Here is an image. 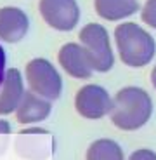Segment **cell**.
Listing matches in <instances>:
<instances>
[{
	"instance_id": "6da1fadb",
	"label": "cell",
	"mask_w": 156,
	"mask_h": 160,
	"mask_svg": "<svg viewBox=\"0 0 156 160\" xmlns=\"http://www.w3.org/2000/svg\"><path fill=\"white\" fill-rule=\"evenodd\" d=\"M153 99L142 87L128 85L116 92L111 110V122L121 131H137L153 117Z\"/></svg>"
},
{
	"instance_id": "7a4b0ae2",
	"label": "cell",
	"mask_w": 156,
	"mask_h": 160,
	"mask_svg": "<svg viewBox=\"0 0 156 160\" xmlns=\"http://www.w3.org/2000/svg\"><path fill=\"white\" fill-rule=\"evenodd\" d=\"M115 42L120 59L130 68H142L151 63L156 54V42L153 35L132 21H125L116 26Z\"/></svg>"
},
{
	"instance_id": "3957f363",
	"label": "cell",
	"mask_w": 156,
	"mask_h": 160,
	"mask_svg": "<svg viewBox=\"0 0 156 160\" xmlns=\"http://www.w3.org/2000/svg\"><path fill=\"white\" fill-rule=\"evenodd\" d=\"M78 40L85 47L94 72L106 73L115 66V52L111 49L109 33L99 23H88L78 33Z\"/></svg>"
},
{
	"instance_id": "277c9868",
	"label": "cell",
	"mask_w": 156,
	"mask_h": 160,
	"mask_svg": "<svg viewBox=\"0 0 156 160\" xmlns=\"http://www.w3.org/2000/svg\"><path fill=\"white\" fill-rule=\"evenodd\" d=\"M24 78L28 82L30 91L45 98L49 101H56L63 92V78L56 66L45 58H33L26 63Z\"/></svg>"
},
{
	"instance_id": "5b68a950",
	"label": "cell",
	"mask_w": 156,
	"mask_h": 160,
	"mask_svg": "<svg viewBox=\"0 0 156 160\" xmlns=\"http://www.w3.org/2000/svg\"><path fill=\"white\" fill-rule=\"evenodd\" d=\"M115 99H111L109 92L97 84H87L78 89L75 96V108L78 115L88 120H99L109 115L113 110Z\"/></svg>"
},
{
	"instance_id": "8992f818",
	"label": "cell",
	"mask_w": 156,
	"mask_h": 160,
	"mask_svg": "<svg viewBox=\"0 0 156 160\" xmlns=\"http://www.w3.org/2000/svg\"><path fill=\"white\" fill-rule=\"evenodd\" d=\"M42 19L57 32H71L80 21V5L76 0H40Z\"/></svg>"
},
{
	"instance_id": "52a82bcc",
	"label": "cell",
	"mask_w": 156,
	"mask_h": 160,
	"mask_svg": "<svg viewBox=\"0 0 156 160\" xmlns=\"http://www.w3.org/2000/svg\"><path fill=\"white\" fill-rule=\"evenodd\" d=\"M57 61H59L61 68L73 78L85 80V78H90L94 73L90 58H88L85 47L78 42L64 44L57 52Z\"/></svg>"
},
{
	"instance_id": "ba28073f",
	"label": "cell",
	"mask_w": 156,
	"mask_h": 160,
	"mask_svg": "<svg viewBox=\"0 0 156 160\" xmlns=\"http://www.w3.org/2000/svg\"><path fill=\"white\" fill-rule=\"evenodd\" d=\"M30 30L28 14L19 7L0 9V40L5 44H16L26 37Z\"/></svg>"
},
{
	"instance_id": "9c48e42d",
	"label": "cell",
	"mask_w": 156,
	"mask_h": 160,
	"mask_svg": "<svg viewBox=\"0 0 156 160\" xmlns=\"http://www.w3.org/2000/svg\"><path fill=\"white\" fill-rule=\"evenodd\" d=\"M24 80L17 68H9L0 87V115H11L24 98Z\"/></svg>"
},
{
	"instance_id": "30bf717a",
	"label": "cell",
	"mask_w": 156,
	"mask_h": 160,
	"mask_svg": "<svg viewBox=\"0 0 156 160\" xmlns=\"http://www.w3.org/2000/svg\"><path fill=\"white\" fill-rule=\"evenodd\" d=\"M50 112H52L50 101L35 94L33 91H28L24 92L23 101H21V104L16 110V120L23 125L36 124V122L49 118Z\"/></svg>"
},
{
	"instance_id": "8fae6325",
	"label": "cell",
	"mask_w": 156,
	"mask_h": 160,
	"mask_svg": "<svg viewBox=\"0 0 156 160\" xmlns=\"http://www.w3.org/2000/svg\"><path fill=\"white\" fill-rule=\"evenodd\" d=\"M97 16L106 21H120L139 11L137 0H94Z\"/></svg>"
},
{
	"instance_id": "7c38bea8",
	"label": "cell",
	"mask_w": 156,
	"mask_h": 160,
	"mask_svg": "<svg viewBox=\"0 0 156 160\" xmlns=\"http://www.w3.org/2000/svg\"><path fill=\"white\" fill-rule=\"evenodd\" d=\"M87 160H125L123 150L113 139H97L87 150Z\"/></svg>"
},
{
	"instance_id": "4fadbf2b",
	"label": "cell",
	"mask_w": 156,
	"mask_h": 160,
	"mask_svg": "<svg viewBox=\"0 0 156 160\" xmlns=\"http://www.w3.org/2000/svg\"><path fill=\"white\" fill-rule=\"evenodd\" d=\"M140 19L153 30H156V0H146L144 7L140 11Z\"/></svg>"
},
{
	"instance_id": "5bb4252c",
	"label": "cell",
	"mask_w": 156,
	"mask_h": 160,
	"mask_svg": "<svg viewBox=\"0 0 156 160\" xmlns=\"http://www.w3.org/2000/svg\"><path fill=\"white\" fill-rule=\"evenodd\" d=\"M12 132V127L7 120L0 118V155L7 150V144H9V136Z\"/></svg>"
},
{
	"instance_id": "9a60e30c",
	"label": "cell",
	"mask_w": 156,
	"mask_h": 160,
	"mask_svg": "<svg viewBox=\"0 0 156 160\" xmlns=\"http://www.w3.org/2000/svg\"><path fill=\"white\" fill-rule=\"evenodd\" d=\"M128 160H156V153L153 150L140 148V150H135L132 155L128 157Z\"/></svg>"
},
{
	"instance_id": "2e32d148",
	"label": "cell",
	"mask_w": 156,
	"mask_h": 160,
	"mask_svg": "<svg viewBox=\"0 0 156 160\" xmlns=\"http://www.w3.org/2000/svg\"><path fill=\"white\" fill-rule=\"evenodd\" d=\"M5 64H7V52H5V49L2 47V44H0V87H2V84H4L5 73H7Z\"/></svg>"
},
{
	"instance_id": "e0dca14e",
	"label": "cell",
	"mask_w": 156,
	"mask_h": 160,
	"mask_svg": "<svg viewBox=\"0 0 156 160\" xmlns=\"http://www.w3.org/2000/svg\"><path fill=\"white\" fill-rule=\"evenodd\" d=\"M151 85H153V89L156 91V64L153 66V72H151Z\"/></svg>"
}]
</instances>
